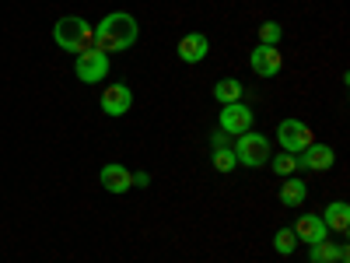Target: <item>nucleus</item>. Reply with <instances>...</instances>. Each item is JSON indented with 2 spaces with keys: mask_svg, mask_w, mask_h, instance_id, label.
<instances>
[{
  "mask_svg": "<svg viewBox=\"0 0 350 263\" xmlns=\"http://www.w3.org/2000/svg\"><path fill=\"white\" fill-rule=\"evenodd\" d=\"M140 36V21L126 11H112L95 25V49L102 53H123L137 42Z\"/></svg>",
  "mask_w": 350,
  "mask_h": 263,
  "instance_id": "f257e3e1",
  "label": "nucleus"
},
{
  "mask_svg": "<svg viewBox=\"0 0 350 263\" xmlns=\"http://www.w3.org/2000/svg\"><path fill=\"white\" fill-rule=\"evenodd\" d=\"M53 42L60 49H67V53H81L88 46H95V28L81 14H67V18H60L53 25Z\"/></svg>",
  "mask_w": 350,
  "mask_h": 263,
  "instance_id": "f03ea898",
  "label": "nucleus"
},
{
  "mask_svg": "<svg viewBox=\"0 0 350 263\" xmlns=\"http://www.w3.org/2000/svg\"><path fill=\"white\" fill-rule=\"evenodd\" d=\"M231 151H235L239 165H245V168H262V165L270 162V140L262 137V134L245 130V134H239V137H235Z\"/></svg>",
  "mask_w": 350,
  "mask_h": 263,
  "instance_id": "7ed1b4c3",
  "label": "nucleus"
},
{
  "mask_svg": "<svg viewBox=\"0 0 350 263\" xmlns=\"http://www.w3.org/2000/svg\"><path fill=\"white\" fill-rule=\"evenodd\" d=\"M74 71H77V77H81L84 84H98V81H105V77H109V53H102V49H95V46L81 49Z\"/></svg>",
  "mask_w": 350,
  "mask_h": 263,
  "instance_id": "20e7f679",
  "label": "nucleus"
},
{
  "mask_svg": "<svg viewBox=\"0 0 350 263\" xmlns=\"http://www.w3.org/2000/svg\"><path fill=\"white\" fill-rule=\"evenodd\" d=\"M277 140H280V151H287V155H301L308 144L315 140V134H312V127L301 123V120H284V123L277 127Z\"/></svg>",
  "mask_w": 350,
  "mask_h": 263,
  "instance_id": "39448f33",
  "label": "nucleus"
},
{
  "mask_svg": "<svg viewBox=\"0 0 350 263\" xmlns=\"http://www.w3.org/2000/svg\"><path fill=\"white\" fill-rule=\"evenodd\" d=\"M98 105H102V112H105V116H126V112H130V105H133V88H130V84H123V81L105 84V92H102Z\"/></svg>",
  "mask_w": 350,
  "mask_h": 263,
  "instance_id": "423d86ee",
  "label": "nucleus"
},
{
  "mask_svg": "<svg viewBox=\"0 0 350 263\" xmlns=\"http://www.w3.org/2000/svg\"><path fill=\"white\" fill-rule=\"evenodd\" d=\"M98 183H102V190L105 193H130L133 190V172L123 165V162H109V165H102V172H98Z\"/></svg>",
  "mask_w": 350,
  "mask_h": 263,
  "instance_id": "0eeeda50",
  "label": "nucleus"
},
{
  "mask_svg": "<svg viewBox=\"0 0 350 263\" xmlns=\"http://www.w3.org/2000/svg\"><path fill=\"white\" fill-rule=\"evenodd\" d=\"M249 67L259 74V77H277L280 71H284V56H280V49L277 46H256L252 53H249Z\"/></svg>",
  "mask_w": 350,
  "mask_h": 263,
  "instance_id": "6e6552de",
  "label": "nucleus"
},
{
  "mask_svg": "<svg viewBox=\"0 0 350 263\" xmlns=\"http://www.w3.org/2000/svg\"><path fill=\"white\" fill-rule=\"evenodd\" d=\"M333 162H336L333 148H329V144H319V140H312L308 148L298 155V168L301 172H329Z\"/></svg>",
  "mask_w": 350,
  "mask_h": 263,
  "instance_id": "1a4fd4ad",
  "label": "nucleus"
},
{
  "mask_svg": "<svg viewBox=\"0 0 350 263\" xmlns=\"http://www.w3.org/2000/svg\"><path fill=\"white\" fill-rule=\"evenodd\" d=\"M217 123H221V130L224 134H245V130H252V109L249 105H242V102H231V105H224L221 109V116H217Z\"/></svg>",
  "mask_w": 350,
  "mask_h": 263,
  "instance_id": "9d476101",
  "label": "nucleus"
},
{
  "mask_svg": "<svg viewBox=\"0 0 350 263\" xmlns=\"http://www.w3.org/2000/svg\"><path fill=\"white\" fill-rule=\"evenodd\" d=\"M175 53H179L183 64H203V60H207V53H211V39L203 36V32H189V36L179 39Z\"/></svg>",
  "mask_w": 350,
  "mask_h": 263,
  "instance_id": "9b49d317",
  "label": "nucleus"
},
{
  "mask_svg": "<svg viewBox=\"0 0 350 263\" xmlns=\"http://www.w3.org/2000/svg\"><path fill=\"white\" fill-rule=\"evenodd\" d=\"M298 236V242H305V246H315V242H323V239H329V228L323 225V218L319 214H301L298 221H295V228H291Z\"/></svg>",
  "mask_w": 350,
  "mask_h": 263,
  "instance_id": "f8f14e48",
  "label": "nucleus"
},
{
  "mask_svg": "<svg viewBox=\"0 0 350 263\" xmlns=\"http://www.w3.org/2000/svg\"><path fill=\"white\" fill-rule=\"evenodd\" d=\"M347 256H350V249L340 242H329V239H323V242H315V246H308V260L312 263H347Z\"/></svg>",
  "mask_w": 350,
  "mask_h": 263,
  "instance_id": "ddd939ff",
  "label": "nucleus"
},
{
  "mask_svg": "<svg viewBox=\"0 0 350 263\" xmlns=\"http://www.w3.org/2000/svg\"><path fill=\"white\" fill-rule=\"evenodd\" d=\"M277 197H280L284 208H301L305 197H308V186H305V179H298V175H284Z\"/></svg>",
  "mask_w": 350,
  "mask_h": 263,
  "instance_id": "4468645a",
  "label": "nucleus"
},
{
  "mask_svg": "<svg viewBox=\"0 0 350 263\" xmlns=\"http://www.w3.org/2000/svg\"><path fill=\"white\" fill-rule=\"evenodd\" d=\"M319 218H323V225H326L329 231H347V228H350V203H347V200H329L326 211L319 214Z\"/></svg>",
  "mask_w": 350,
  "mask_h": 263,
  "instance_id": "2eb2a0df",
  "label": "nucleus"
},
{
  "mask_svg": "<svg viewBox=\"0 0 350 263\" xmlns=\"http://www.w3.org/2000/svg\"><path fill=\"white\" fill-rule=\"evenodd\" d=\"M242 95H245V88H242V81H235V77H224V81L214 84V99H217L221 105L242 102Z\"/></svg>",
  "mask_w": 350,
  "mask_h": 263,
  "instance_id": "dca6fc26",
  "label": "nucleus"
},
{
  "mask_svg": "<svg viewBox=\"0 0 350 263\" xmlns=\"http://www.w3.org/2000/svg\"><path fill=\"white\" fill-rule=\"evenodd\" d=\"M298 246H301V242H298L295 231H291V228H277V236H273V249H277L280 256H291Z\"/></svg>",
  "mask_w": 350,
  "mask_h": 263,
  "instance_id": "f3484780",
  "label": "nucleus"
},
{
  "mask_svg": "<svg viewBox=\"0 0 350 263\" xmlns=\"http://www.w3.org/2000/svg\"><path fill=\"white\" fill-rule=\"evenodd\" d=\"M214 168L221 172V175H228V172H235L239 168V158H235V151H231V148H214Z\"/></svg>",
  "mask_w": 350,
  "mask_h": 263,
  "instance_id": "a211bd4d",
  "label": "nucleus"
},
{
  "mask_svg": "<svg viewBox=\"0 0 350 263\" xmlns=\"http://www.w3.org/2000/svg\"><path fill=\"white\" fill-rule=\"evenodd\" d=\"M267 165H273L277 175H295V172H298V155L280 151V155H273V162H267Z\"/></svg>",
  "mask_w": 350,
  "mask_h": 263,
  "instance_id": "6ab92c4d",
  "label": "nucleus"
},
{
  "mask_svg": "<svg viewBox=\"0 0 350 263\" xmlns=\"http://www.w3.org/2000/svg\"><path fill=\"white\" fill-rule=\"evenodd\" d=\"M280 39H284V28H280L277 21H262V25H259V42H262V46H277Z\"/></svg>",
  "mask_w": 350,
  "mask_h": 263,
  "instance_id": "aec40b11",
  "label": "nucleus"
},
{
  "mask_svg": "<svg viewBox=\"0 0 350 263\" xmlns=\"http://www.w3.org/2000/svg\"><path fill=\"white\" fill-rule=\"evenodd\" d=\"M211 148H231V140H228V134H224V130L211 137Z\"/></svg>",
  "mask_w": 350,
  "mask_h": 263,
  "instance_id": "412c9836",
  "label": "nucleus"
},
{
  "mask_svg": "<svg viewBox=\"0 0 350 263\" xmlns=\"http://www.w3.org/2000/svg\"><path fill=\"white\" fill-rule=\"evenodd\" d=\"M148 183H151L148 172H133V186H148Z\"/></svg>",
  "mask_w": 350,
  "mask_h": 263,
  "instance_id": "4be33fe9",
  "label": "nucleus"
}]
</instances>
